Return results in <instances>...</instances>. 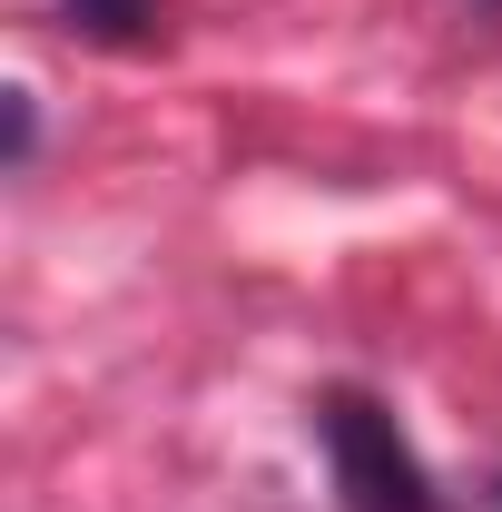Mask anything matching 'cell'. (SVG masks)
I'll return each instance as SVG.
<instances>
[{
    "mask_svg": "<svg viewBox=\"0 0 502 512\" xmlns=\"http://www.w3.org/2000/svg\"><path fill=\"white\" fill-rule=\"evenodd\" d=\"M315 444H325V473H335L345 512H453V503L434 493V473H424L414 434L384 414L365 384L315 394Z\"/></svg>",
    "mask_w": 502,
    "mask_h": 512,
    "instance_id": "obj_1",
    "label": "cell"
},
{
    "mask_svg": "<svg viewBox=\"0 0 502 512\" xmlns=\"http://www.w3.org/2000/svg\"><path fill=\"white\" fill-rule=\"evenodd\" d=\"M60 20L79 30V40H148L158 0H60Z\"/></svg>",
    "mask_w": 502,
    "mask_h": 512,
    "instance_id": "obj_2",
    "label": "cell"
},
{
    "mask_svg": "<svg viewBox=\"0 0 502 512\" xmlns=\"http://www.w3.org/2000/svg\"><path fill=\"white\" fill-rule=\"evenodd\" d=\"M493 512H502V473H493Z\"/></svg>",
    "mask_w": 502,
    "mask_h": 512,
    "instance_id": "obj_4",
    "label": "cell"
},
{
    "mask_svg": "<svg viewBox=\"0 0 502 512\" xmlns=\"http://www.w3.org/2000/svg\"><path fill=\"white\" fill-rule=\"evenodd\" d=\"M0 109H10V168H30V148H40V99H30V89H10Z\"/></svg>",
    "mask_w": 502,
    "mask_h": 512,
    "instance_id": "obj_3",
    "label": "cell"
}]
</instances>
